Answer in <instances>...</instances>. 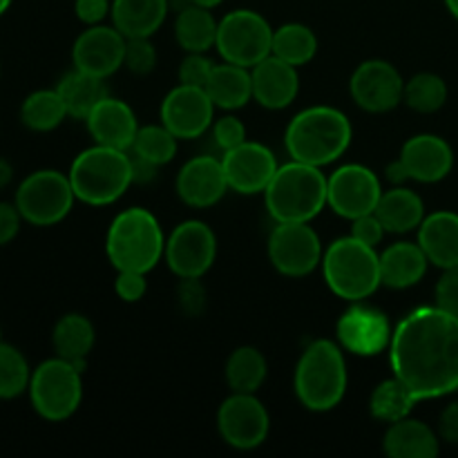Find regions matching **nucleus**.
Instances as JSON below:
<instances>
[{
  "label": "nucleus",
  "mask_w": 458,
  "mask_h": 458,
  "mask_svg": "<svg viewBox=\"0 0 458 458\" xmlns=\"http://www.w3.org/2000/svg\"><path fill=\"white\" fill-rule=\"evenodd\" d=\"M389 365L416 401L443 398L458 389V316L434 307L407 313L389 343Z\"/></svg>",
  "instance_id": "1"
},
{
  "label": "nucleus",
  "mask_w": 458,
  "mask_h": 458,
  "mask_svg": "<svg viewBox=\"0 0 458 458\" xmlns=\"http://www.w3.org/2000/svg\"><path fill=\"white\" fill-rule=\"evenodd\" d=\"M352 137V121L344 112L331 106H313L298 112L286 125L284 148L293 161L322 168L347 152Z\"/></svg>",
  "instance_id": "2"
},
{
  "label": "nucleus",
  "mask_w": 458,
  "mask_h": 458,
  "mask_svg": "<svg viewBox=\"0 0 458 458\" xmlns=\"http://www.w3.org/2000/svg\"><path fill=\"white\" fill-rule=\"evenodd\" d=\"M347 362L343 347L331 340H316L304 349L295 365L293 389L309 411H331L347 392Z\"/></svg>",
  "instance_id": "3"
},
{
  "label": "nucleus",
  "mask_w": 458,
  "mask_h": 458,
  "mask_svg": "<svg viewBox=\"0 0 458 458\" xmlns=\"http://www.w3.org/2000/svg\"><path fill=\"white\" fill-rule=\"evenodd\" d=\"M107 259L116 271L150 273L165 253V235L150 210L128 208L112 219L106 235Z\"/></svg>",
  "instance_id": "4"
},
{
  "label": "nucleus",
  "mask_w": 458,
  "mask_h": 458,
  "mask_svg": "<svg viewBox=\"0 0 458 458\" xmlns=\"http://www.w3.org/2000/svg\"><path fill=\"white\" fill-rule=\"evenodd\" d=\"M70 182L79 201L88 206H110L134 183L132 157L128 150L94 143L72 161Z\"/></svg>",
  "instance_id": "5"
},
{
  "label": "nucleus",
  "mask_w": 458,
  "mask_h": 458,
  "mask_svg": "<svg viewBox=\"0 0 458 458\" xmlns=\"http://www.w3.org/2000/svg\"><path fill=\"white\" fill-rule=\"evenodd\" d=\"M264 201L276 224L311 222L327 206V177L322 168L291 159L273 174Z\"/></svg>",
  "instance_id": "6"
},
{
  "label": "nucleus",
  "mask_w": 458,
  "mask_h": 458,
  "mask_svg": "<svg viewBox=\"0 0 458 458\" xmlns=\"http://www.w3.org/2000/svg\"><path fill=\"white\" fill-rule=\"evenodd\" d=\"M320 267L331 293L347 302H362L383 286L380 253L352 235L335 240L322 255Z\"/></svg>",
  "instance_id": "7"
},
{
  "label": "nucleus",
  "mask_w": 458,
  "mask_h": 458,
  "mask_svg": "<svg viewBox=\"0 0 458 458\" xmlns=\"http://www.w3.org/2000/svg\"><path fill=\"white\" fill-rule=\"evenodd\" d=\"M27 396L40 419L63 423L83 401V369L61 356L43 360L31 369Z\"/></svg>",
  "instance_id": "8"
},
{
  "label": "nucleus",
  "mask_w": 458,
  "mask_h": 458,
  "mask_svg": "<svg viewBox=\"0 0 458 458\" xmlns=\"http://www.w3.org/2000/svg\"><path fill=\"white\" fill-rule=\"evenodd\" d=\"M74 188H72L70 174L61 170L43 168L27 174L16 188L18 213L22 215L25 224L47 228L61 224L74 208Z\"/></svg>",
  "instance_id": "9"
},
{
  "label": "nucleus",
  "mask_w": 458,
  "mask_h": 458,
  "mask_svg": "<svg viewBox=\"0 0 458 458\" xmlns=\"http://www.w3.org/2000/svg\"><path fill=\"white\" fill-rule=\"evenodd\" d=\"M215 47L226 63L242 67L258 65L273 52V27L253 9H235L217 25Z\"/></svg>",
  "instance_id": "10"
},
{
  "label": "nucleus",
  "mask_w": 458,
  "mask_h": 458,
  "mask_svg": "<svg viewBox=\"0 0 458 458\" xmlns=\"http://www.w3.org/2000/svg\"><path fill=\"white\" fill-rule=\"evenodd\" d=\"M268 259L284 277H307L322 264L320 235L309 222H280L268 235Z\"/></svg>",
  "instance_id": "11"
},
{
  "label": "nucleus",
  "mask_w": 458,
  "mask_h": 458,
  "mask_svg": "<svg viewBox=\"0 0 458 458\" xmlns=\"http://www.w3.org/2000/svg\"><path fill=\"white\" fill-rule=\"evenodd\" d=\"M217 258V237L208 224L199 219L182 222L165 240L164 259L170 271L183 277H204Z\"/></svg>",
  "instance_id": "12"
},
{
  "label": "nucleus",
  "mask_w": 458,
  "mask_h": 458,
  "mask_svg": "<svg viewBox=\"0 0 458 458\" xmlns=\"http://www.w3.org/2000/svg\"><path fill=\"white\" fill-rule=\"evenodd\" d=\"M217 429L226 445L249 452L268 438L271 416L255 394L233 392V396L219 405Z\"/></svg>",
  "instance_id": "13"
},
{
  "label": "nucleus",
  "mask_w": 458,
  "mask_h": 458,
  "mask_svg": "<svg viewBox=\"0 0 458 458\" xmlns=\"http://www.w3.org/2000/svg\"><path fill=\"white\" fill-rule=\"evenodd\" d=\"M380 195H383L380 179L367 165H340L331 177H327V206H331L335 215L349 222L360 215L374 213Z\"/></svg>",
  "instance_id": "14"
},
{
  "label": "nucleus",
  "mask_w": 458,
  "mask_h": 458,
  "mask_svg": "<svg viewBox=\"0 0 458 458\" xmlns=\"http://www.w3.org/2000/svg\"><path fill=\"white\" fill-rule=\"evenodd\" d=\"M405 81L401 72L383 58L360 63L349 79V94L360 110L369 114H385L403 103Z\"/></svg>",
  "instance_id": "15"
},
{
  "label": "nucleus",
  "mask_w": 458,
  "mask_h": 458,
  "mask_svg": "<svg viewBox=\"0 0 458 458\" xmlns=\"http://www.w3.org/2000/svg\"><path fill=\"white\" fill-rule=\"evenodd\" d=\"M215 103L204 88L179 83L161 101V123L177 139H197L213 128Z\"/></svg>",
  "instance_id": "16"
},
{
  "label": "nucleus",
  "mask_w": 458,
  "mask_h": 458,
  "mask_svg": "<svg viewBox=\"0 0 458 458\" xmlns=\"http://www.w3.org/2000/svg\"><path fill=\"white\" fill-rule=\"evenodd\" d=\"M224 174H226L228 191L237 195H258L267 191L273 174L277 173V159L267 146L258 141L240 143L237 148L224 152Z\"/></svg>",
  "instance_id": "17"
},
{
  "label": "nucleus",
  "mask_w": 458,
  "mask_h": 458,
  "mask_svg": "<svg viewBox=\"0 0 458 458\" xmlns=\"http://www.w3.org/2000/svg\"><path fill=\"white\" fill-rule=\"evenodd\" d=\"M125 38L114 25H92L81 31L72 47V63L85 74L110 79L123 67Z\"/></svg>",
  "instance_id": "18"
},
{
  "label": "nucleus",
  "mask_w": 458,
  "mask_h": 458,
  "mask_svg": "<svg viewBox=\"0 0 458 458\" xmlns=\"http://www.w3.org/2000/svg\"><path fill=\"white\" fill-rule=\"evenodd\" d=\"M398 161L410 182L437 183L454 168V152L450 143L437 134H416L403 143Z\"/></svg>",
  "instance_id": "19"
},
{
  "label": "nucleus",
  "mask_w": 458,
  "mask_h": 458,
  "mask_svg": "<svg viewBox=\"0 0 458 458\" xmlns=\"http://www.w3.org/2000/svg\"><path fill=\"white\" fill-rule=\"evenodd\" d=\"M338 344L356 356H376L387 352L392 343V325L376 309L353 307L338 320Z\"/></svg>",
  "instance_id": "20"
},
{
  "label": "nucleus",
  "mask_w": 458,
  "mask_h": 458,
  "mask_svg": "<svg viewBox=\"0 0 458 458\" xmlns=\"http://www.w3.org/2000/svg\"><path fill=\"white\" fill-rule=\"evenodd\" d=\"M177 195L191 208H210L217 204L228 191L222 159L215 157H195L186 161L177 173Z\"/></svg>",
  "instance_id": "21"
},
{
  "label": "nucleus",
  "mask_w": 458,
  "mask_h": 458,
  "mask_svg": "<svg viewBox=\"0 0 458 458\" xmlns=\"http://www.w3.org/2000/svg\"><path fill=\"white\" fill-rule=\"evenodd\" d=\"M250 79H253V101L267 110H284L298 98V67L273 54L250 67Z\"/></svg>",
  "instance_id": "22"
},
{
  "label": "nucleus",
  "mask_w": 458,
  "mask_h": 458,
  "mask_svg": "<svg viewBox=\"0 0 458 458\" xmlns=\"http://www.w3.org/2000/svg\"><path fill=\"white\" fill-rule=\"evenodd\" d=\"M88 132L92 134L94 143L116 150H128L132 148L134 137L139 132L137 116L132 107L125 101L114 97H106L85 119Z\"/></svg>",
  "instance_id": "23"
},
{
  "label": "nucleus",
  "mask_w": 458,
  "mask_h": 458,
  "mask_svg": "<svg viewBox=\"0 0 458 458\" xmlns=\"http://www.w3.org/2000/svg\"><path fill=\"white\" fill-rule=\"evenodd\" d=\"M383 452L389 458H437L441 452V437L428 423L407 416L389 423L383 437Z\"/></svg>",
  "instance_id": "24"
},
{
  "label": "nucleus",
  "mask_w": 458,
  "mask_h": 458,
  "mask_svg": "<svg viewBox=\"0 0 458 458\" xmlns=\"http://www.w3.org/2000/svg\"><path fill=\"white\" fill-rule=\"evenodd\" d=\"M419 244L434 267H458V213L437 210L425 215L419 226Z\"/></svg>",
  "instance_id": "25"
},
{
  "label": "nucleus",
  "mask_w": 458,
  "mask_h": 458,
  "mask_svg": "<svg viewBox=\"0 0 458 458\" xmlns=\"http://www.w3.org/2000/svg\"><path fill=\"white\" fill-rule=\"evenodd\" d=\"M428 264L429 259L419 242H396L380 253V280L389 289H411L425 277Z\"/></svg>",
  "instance_id": "26"
},
{
  "label": "nucleus",
  "mask_w": 458,
  "mask_h": 458,
  "mask_svg": "<svg viewBox=\"0 0 458 458\" xmlns=\"http://www.w3.org/2000/svg\"><path fill=\"white\" fill-rule=\"evenodd\" d=\"M168 16V0H112V25L125 38H150Z\"/></svg>",
  "instance_id": "27"
},
{
  "label": "nucleus",
  "mask_w": 458,
  "mask_h": 458,
  "mask_svg": "<svg viewBox=\"0 0 458 458\" xmlns=\"http://www.w3.org/2000/svg\"><path fill=\"white\" fill-rule=\"evenodd\" d=\"M374 213L385 226V231L403 235V233L416 231L423 224L425 204L419 192L405 186H396L380 195Z\"/></svg>",
  "instance_id": "28"
},
{
  "label": "nucleus",
  "mask_w": 458,
  "mask_h": 458,
  "mask_svg": "<svg viewBox=\"0 0 458 458\" xmlns=\"http://www.w3.org/2000/svg\"><path fill=\"white\" fill-rule=\"evenodd\" d=\"M94 343H97L94 325L81 313H65L58 318L52 329V344L56 356L74 362L81 369H85V360L92 353Z\"/></svg>",
  "instance_id": "29"
},
{
  "label": "nucleus",
  "mask_w": 458,
  "mask_h": 458,
  "mask_svg": "<svg viewBox=\"0 0 458 458\" xmlns=\"http://www.w3.org/2000/svg\"><path fill=\"white\" fill-rule=\"evenodd\" d=\"M206 92L213 98L215 107L222 110H240L246 103L253 98V79H250L249 67L235 65V63H226L213 67L208 83H206Z\"/></svg>",
  "instance_id": "30"
},
{
  "label": "nucleus",
  "mask_w": 458,
  "mask_h": 458,
  "mask_svg": "<svg viewBox=\"0 0 458 458\" xmlns=\"http://www.w3.org/2000/svg\"><path fill=\"white\" fill-rule=\"evenodd\" d=\"M58 94H61L63 103L67 107V114L72 119L85 121L89 116V112L98 106L107 94L106 79H98V76L85 74L81 70H72L58 81L56 85Z\"/></svg>",
  "instance_id": "31"
},
{
  "label": "nucleus",
  "mask_w": 458,
  "mask_h": 458,
  "mask_svg": "<svg viewBox=\"0 0 458 458\" xmlns=\"http://www.w3.org/2000/svg\"><path fill=\"white\" fill-rule=\"evenodd\" d=\"M217 25L219 21H215L208 7L188 3V7H183L174 21V38L183 52L206 54L210 47H215Z\"/></svg>",
  "instance_id": "32"
},
{
  "label": "nucleus",
  "mask_w": 458,
  "mask_h": 458,
  "mask_svg": "<svg viewBox=\"0 0 458 458\" xmlns=\"http://www.w3.org/2000/svg\"><path fill=\"white\" fill-rule=\"evenodd\" d=\"M226 383L237 394H255L268 376V362L264 353L255 347H237L228 356Z\"/></svg>",
  "instance_id": "33"
},
{
  "label": "nucleus",
  "mask_w": 458,
  "mask_h": 458,
  "mask_svg": "<svg viewBox=\"0 0 458 458\" xmlns=\"http://www.w3.org/2000/svg\"><path fill=\"white\" fill-rule=\"evenodd\" d=\"M67 107L58 89H36L21 106V121L31 132H52L67 119Z\"/></svg>",
  "instance_id": "34"
},
{
  "label": "nucleus",
  "mask_w": 458,
  "mask_h": 458,
  "mask_svg": "<svg viewBox=\"0 0 458 458\" xmlns=\"http://www.w3.org/2000/svg\"><path fill=\"white\" fill-rule=\"evenodd\" d=\"M273 56L302 67L311 63L318 54V36L311 27L302 22H286L273 30Z\"/></svg>",
  "instance_id": "35"
},
{
  "label": "nucleus",
  "mask_w": 458,
  "mask_h": 458,
  "mask_svg": "<svg viewBox=\"0 0 458 458\" xmlns=\"http://www.w3.org/2000/svg\"><path fill=\"white\" fill-rule=\"evenodd\" d=\"M416 396L396 378L383 380L378 387L374 389L369 401V411L374 419L383 420V423H396V420L407 419L416 405Z\"/></svg>",
  "instance_id": "36"
},
{
  "label": "nucleus",
  "mask_w": 458,
  "mask_h": 458,
  "mask_svg": "<svg viewBox=\"0 0 458 458\" xmlns=\"http://www.w3.org/2000/svg\"><path fill=\"white\" fill-rule=\"evenodd\" d=\"M177 141L179 139L164 123L143 125V128H139L130 152L137 159L159 168V165L170 164L174 159V155H177Z\"/></svg>",
  "instance_id": "37"
},
{
  "label": "nucleus",
  "mask_w": 458,
  "mask_h": 458,
  "mask_svg": "<svg viewBox=\"0 0 458 458\" xmlns=\"http://www.w3.org/2000/svg\"><path fill=\"white\" fill-rule=\"evenodd\" d=\"M447 101V83L438 74L420 72L405 83L403 103L419 114H434Z\"/></svg>",
  "instance_id": "38"
},
{
  "label": "nucleus",
  "mask_w": 458,
  "mask_h": 458,
  "mask_svg": "<svg viewBox=\"0 0 458 458\" xmlns=\"http://www.w3.org/2000/svg\"><path fill=\"white\" fill-rule=\"evenodd\" d=\"M31 378V367L25 353L9 343H0V401L27 394Z\"/></svg>",
  "instance_id": "39"
},
{
  "label": "nucleus",
  "mask_w": 458,
  "mask_h": 458,
  "mask_svg": "<svg viewBox=\"0 0 458 458\" xmlns=\"http://www.w3.org/2000/svg\"><path fill=\"white\" fill-rule=\"evenodd\" d=\"M157 65V49L150 38H128L125 43L123 67L132 74L146 76L155 70Z\"/></svg>",
  "instance_id": "40"
},
{
  "label": "nucleus",
  "mask_w": 458,
  "mask_h": 458,
  "mask_svg": "<svg viewBox=\"0 0 458 458\" xmlns=\"http://www.w3.org/2000/svg\"><path fill=\"white\" fill-rule=\"evenodd\" d=\"M215 63L206 54H188L179 65V83L192 85V88H206Z\"/></svg>",
  "instance_id": "41"
},
{
  "label": "nucleus",
  "mask_w": 458,
  "mask_h": 458,
  "mask_svg": "<svg viewBox=\"0 0 458 458\" xmlns=\"http://www.w3.org/2000/svg\"><path fill=\"white\" fill-rule=\"evenodd\" d=\"M177 302L186 316L197 318L204 313L206 307V291L199 277H183L177 286Z\"/></svg>",
  "instance_id": "42"
},
{
  "label": "nucleus",
  "mask_w": 458,
  "mask_h": 458,
  "mask_svg": "<svg viewBox=\"0 0 458 458\" xmlns=\"http://www.w3.org/2000/svg\"><path fill=\"white\" fill-rule=\"evenodd\" d=\"M213 139L224 152L231 150V148H237L246 141V125L233 114L219 116L213 123Z\"/></svg>",
  "instance_id": "43"
},
{
  "label": "nucleus",
  "mask_w": 458,
  "mask_h": 458,
  "mask_svg": "<svg viewBox=\"0 0 458 458\" xmlns=\"http://www.w3.org/2000/svg\"><path fill=\"white\" fill-rule=\"evenodd\" d=\"M434 300L438 309L458 316V267L443 268V276L438 277L434 289Z\"/></svg>",
  "instance_id": "44"
},
{
  "label": "nucleus",
  "mask_w": 458,
  "mask_h": 458,
  "mask_svg": "<svg viewBox=\"0 0 458 458\" xmlns=\"http://www.w3.org/2000/svg\"><path fill=\"white\" fill-rule=\"evenodd\" d=\"M349 235L356 237V240L362 242V244L376 249V246L385 240L387 231H385V226L380 224V219L376 217V213H367V215H360V217L352 219V233H349Z\"/></svg>",
  "instance_id": "45"
},
{
  "label": "nucleus",
  "mask_w": 458,
  "mask_h": 458,
  "mask_svg": "<svg viewBox=\"0 0 458 458\" xmlns=\"http://www.w3.org/2000/svg\"><path fill=\"white\" fill-rule=\"evenodd\" d=\"M148 282L146 273H134V271H119L114 280V293L121 302H139L146 295Z\"/></svg>",
  "instance_id": "46"
},
{
  "label": "nucleus",
  "mask_w": 458,
  "mask_h": 458,
  "mask_svg": "<svg viewBox=\"0 0 458 458\" xmlns=\"http://www.w3.org/2000/svg\"><path fill=\"white\" fill-rule=\"evenodd\" d=\"M74 12L83 25H103L112 12V0H76Z\"/></svg>",
  "instance_id": "47"
},
{
  "label": "nucleus",
  "mask_w": 458,
  "mask_h": 458,
  "mask_svg": "<svg viewBox=\"0 0 458 458\" xmlns=\"http://www.w3.org/2000/svg\"><path fill=\"white\" fill-rule=\"evenodd\" d=\"M22 215L18 213L16 204H9V201H0V246H7L16 240V235L21 233L22 226Z\"/></svg>",
  "instance_id": "48"
},
{
  "label": "nucleus",
  "mask_w": 458,
  "mask_h": 458,
  "mask_svg": "<svg viewBox=\"0 0 458 458\" xmlns=\"http://www.w3.org/2000/svg\"><path fill=\"white\" fill-rule=\"evenodd\" d=\"M438 437L450 445H458V401L450 403L438 416Z\"/></svg>",
  "instance_id": "49"
},
{
  "label": "nucleus",
  "mask_w": 458,
  "mask_h": 458,
  "mask_svg": "<svg viewBox=\"0 0 458 458\" xmlns=\"http://www.w3.org/2000/svg\"><path fill=\"white\" fill-rule=\"evenodd\" d=\"M387 177H389V182H394L396 183V186H401L403 182H410V179H407V174H405V170H403V165H401V161H394L392 165H387Z\"/></svg>",
  "instance_id": "50"
},
{
  "label": "nucleus",
  "mask_w": 458,
  "mask_h": 458,
  "mask_svg": "<svg viewBox=\"0 0 458 458\" xmlns=\"http://www.w3.org/2000/svg\"><path fill=\"white\" fill-rule=\"evenodd\" d=\"M12 179H13V165L9 164L7 159H3V157H0V191H4V188L9 186V183H12Z\"/></svg>",
  "instance_id": "51"
},
{
  "label": "nucleus",
  "mask_w": 458,
  "mask_h": 458,
  "mask_svg": "<svg viewBox=\"0 0 458 458\" xmlns=\"http://www.w3.org/2000/svg\"><path fill=\"white\" fill-rule=\"evenodd\" d=\"M188 3L192 4H199V7H208V9H215L217 4H222L224 0H188Z\"/></svg>",
  "instance_id": "52"
},
{
  "label": "nucleus",
  "mask_w": 458,
  "mask_h": 458,
  "mask_svg": "<svg viewBox=\"0 0 458 458\" xmlns=\"http://www.w3.org/2000/svg\"><path fill=\"white\" fill-rule=\"evenodd\" d=\"M445 7H447V12H450L452 16L458 21V0H445Z\"/></svg>",
  "instance_id": "53"
},
{
  "label": "nucleus",
  "mask_w": 458,
  "mask_h": 458,
  "mask_svg": "<svg viewBox=\"0 0 458 458\" xmlns=\"http://www.w3.org/2000/svg\"><path fill=\"white\" fill-rule=\"evenodd\" d=\"M12 3H13V0H0V16H4V13L9 12Z\"/></svg>",
  "instance_id": "54"
},
{
  "label": "nucleus",
  "mask_w": 458,
  "mask_h": 458,
  "mask_svg": "<svg viewBox=\"0 0 458 458\" xmlns=\"http://www.w3.org/2000/svg\"><path fill=\"white\" fill-rule=\"evenodd\" d=\"M0 343H3V331H0Z\"/></svg>",
  "instance_id": "55"
},
{
  "label": "nucleus",
  "mask_w": 458,
  "mask_h": 458,
  "mask_svg": "<svg viewBox=\"0 0 458 458\" xmlns=\"http://www.w3.org/2000/svg\"><path fill=\"white\" fill-rule=\"evenodd\" d=\"M0 74H3V65H0Z\"/></svg>",
  "instance_id": "56"
}]
</instances>
